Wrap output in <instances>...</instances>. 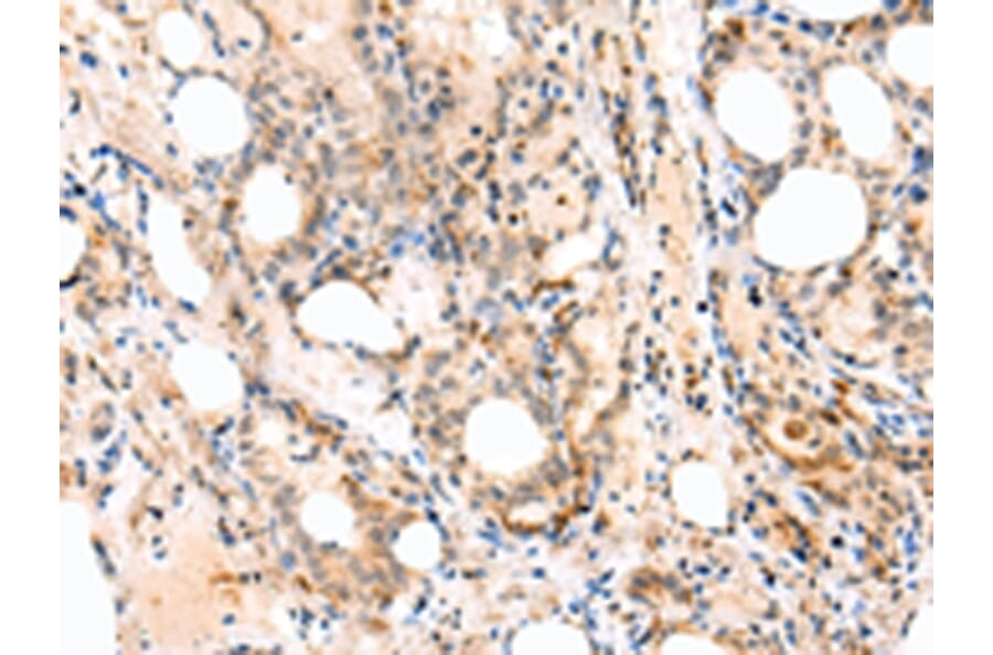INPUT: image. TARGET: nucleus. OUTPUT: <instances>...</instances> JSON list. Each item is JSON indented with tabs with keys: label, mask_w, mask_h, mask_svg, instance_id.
<instances>
[{
	"label": "nucleus",
	"mask_w": 993,
	"mask_h": 655,
	"mask_svg": "<svg viewBox=\"0 0 993 655\" xmlns=\"http://www.w3.org/2000/svg\"><path fill=\"white\" fill-rule=\"evenodd\" d=\"M366 308L353 283L330 282L314 290L299 309L303 329L321 340L365 343Z\"/></svg>",
	"instance_id": "nucleus-1"
}]
</instances>
